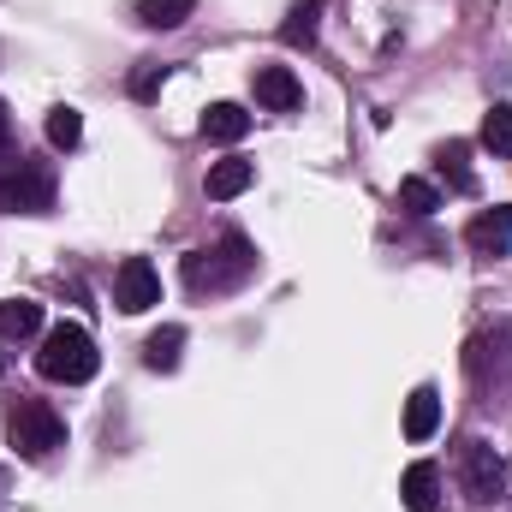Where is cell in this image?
<instances>
[{
  "label": "cell",
  "instance_id": "cell-20",
  "mask_svg": "<svg viewBox=\"0 0 512 512\" xmlns=\"http://www.w3.org/2000/svg\"><path fill=\"white\" fill-rule=\"evenodd\" d=\"M48 143H54V149H78V143H84V114H78V108H54V114H48Z\"/></svg>",
  "mask_w": 512,
  "mask_h": 512
},
{
  "label": "cell",
  "instance_id": "cell-9",
  "mask_svg": "<svg viewBox=\"0 0 512 512\" xmlns=\"http://www.w3.org/2000/svg\"><path fill=\"white\" fill-rule=\"evenodd\" d=\"M465 245L483 256H501L512 245V203H495V209H483V215H471V227H465Z\"/></svg>",
  "mask_w": 512,
  "mask_h": 512
},
{
  "label": "cell",
  "instance_id": "cell-22",
  "mask_svg": "<svg viewBox=\"0 0 512 512\" xmlns=\"http://www.w3.org/2000/svg\"><path fill=\"white\" fill-rule=\"evenodd\" d=\"M161 78H167V66H155V60H143V66L131 72V96H137V102H149V96L161 90Z\"/></svg>",
  "mask_w": 512,
  "mask_h": 512
},
{
  "label": "cell",
  "instance_id": "cell-1",
  "mask_svg": "<svg viewBox=\"0 0 512 512\" xmlns=\"http://www.w3.org/2000/svg\"><path fill=\"white\" fill-rule=\"evenodd\" d=\"M256 274V245L245 233H227L215 251H191L185 256V286L191 292H233Z\"/></svg>",
  "mask_w": 512,
  "mask_h": 512
},
{
  "label": "cell",
  "instance_id": "cell-2",
  "mask_svg": "<svg viewBox=\"0 0 512 512\" xmlns=\"http://www.w3.org/2000/svg\"><path fill=\"white\" fill-rule=\"evenodd\" d=\"M96 340L78 328V322H60V328H48L42 334V352H36V370L48 376V382H66V387H78V382H90L96 376Z\"/></svg>",
  "mask_w": 512,
  "mask_h": 512
},
{
  "label": "cell",
  "instance_id": "cell-15",
  "mask_svg": "<svg viewBox=\"0 0 512 512\" xmlns=\"http://www.w3.org/2000/svg\"><path fill=\"white\" fill-rule=\"evenodd\" d=\"M36 328H42V304H30V298L0 304V340H30Z\"/></svg>",
  "mask_w": 512,
  "mask_h": 512
},
{
  "label": "cell",
  "instance_id": "cell-10",
  "mask_svg": "<svg viewBox=\"0 0 512 512\" xmlns=\"http://www.w3.org/2000/svg\"><path fill=\"white\" fill-rule=\"evenodd\" d=\"M256 167L245 161V155H227V161H215L209 167V179H203V191L215 197V203H227V197H239V191H251Z\"/></svg>",
  "mask_w": 512,
  "mask_h": 512
},
{
  "label": "cell",
  "instance_id": "cell-16",
  "mask_svg": "<svg viewBox=\"0 0 512 512\" xmlns=\"http://www.w3.org/2000/svg\"><path fill=\"white\" fill-rule=\"evenodd\" d=\"M191 12H197V0H137V18L149 30H179Z\"/></svg>",
  "mask_w": 512,
  "mask_h": 512
},
{
  "label": "cell",
  "instance_id": "cell-7",
  "mask_svg": "<svg viewBox=\"0 0 512 512\" xmlns=\"http://www.w3.org/2000/svg\"><path fill=\"white\" fill-rule=\"evenodd\" d=\"M114 304H120L126 316H143L149 304H161V274H155L149 256H126V262H120V274H114Z\"/></svg>",
  "mask_w": 512,
  "mask_h": 512
},
{
  "label": "cell",
  "instance_id": "cell-3",
  "mask_svg": "<svg viewBox=\"0 0 512 512\" xmlns=\"http://www.w3.org/2000/svg\"><path fill=\"white\" fill-rule=\"evenodd\" d=\"M6 441H12L24 459H48L54 447H66V423H60V411L42 405V399H12V411H6Z\"/></svg>",
  "mask_w": 512,
  "mask_h": 512
},
{
  "label": "cell",
  "instance_id": "cell-14",
  "mask_svg": "<svg viewBox=\"0 0 512 512\" xmlns=\"http://www.w3.org/2000/svg\"><path fill=\"white\" fill-rule=\"evenodd\" d=\"M179 352H185V328H155L149 340H143V364L149 370H179Z\"/></svg>",
  "mask_w": 512,
  "mask_h": 512
},
{
  "label": "cell",
  "instance_id": "cell-6",
  "mask_svg": "<svg viewBox=\"0 0 512 512\" xmlns=\"http://www.w3.org/2000/svg\"><path fill=\"white\" fill-rule=\"evenodd\" d=\"M0 209H6V215H48V209H54V173L18 161V167L0 179Z\"/></svg>",
  "mask_w": 512,
  "mask_h": 512
},
{
  "label": "cell",
  "instance_id": "cell-13",
  "mask_svg": "<svg viewBox=\"0 0 512 512\" xmlns=\"http://www.w3.org/2000/svg\"><path fill=\"white\" fill-rule=\"evenodd\" d=\"M245 131H251V114H245L239 102H215V108L203 114V137H209V143H239Z\"/></svg>",
  "mask_w": 512,
  "mask_h": 512
},
{
  "label": "cell",
  "instance_id": "cell-19",
  "mask_svg": "<svg viewBox=\"0 0 512 512\" xmlns=\"http://www.w3.org/2000/svg\"><path fill=\"white\" fill-rule=\"evenodd\" d=\"M399 209L405 215H435L441 209V191L429 179H399Z\"/></svg>",
  "mask_w": 512,
  "mask_h": 512
},
{
  "label": "cell",
  "instance_id": "cell-18",
  "mask_svg": "<svg viewBox=\"0 0 512 512\" xmlns=\"http://www.w3.org/2000/svg\"><path fill=\"white\" fill-rule=\"evenodd\" d=\"M483 149H495L501 161H512V102H495L483 114Z\"/></svg>",
  "mask_w": 512,
  "mask_h": 512
},
{
  "label": "cell",
  "instance_id": "cell-11",
  "mask_svg": "<svg viewBox=\"0 0 512 512\" xmlns=\"http://www.w3.org/2000/svg\"><path fill=\"white\" fill-rule=\"evenodd\" d=\"M399 495H405V507H411V512H435V501H441V471H435L429 459H417V465L405 471Z\"/></svg>",
  "mask_w": 512,
  "mask_h": 512
},
{
  "label": "cell",
  "instance_id": "cell-21",
  "mask_svg": "<svg viewBox=\"0 0 512 512\" xmlns=\"http://www.w3.org/2000/svg\"><path fill=\"white\" fill-rule=\"evenodd\" d=\"M471 149L465 143H447V155H441V167H447V179H453V191H477V179H471Z\"/></svg>",
  "mask_w": 512,
  "mask_h": 512
},
{
  "label": "cell",
  "instance_id": "cell-17",
  "mask_svg": "<svg viewBox=\"0 0 512 512\" xmlns=\"http://www.w3.org/2000/svg\"><path fill=\"white\" fill-rule=\"evenodd\" d=\"M316 18H322V0H298V6L286 12L280 36H286L292 48H310V42H316Z\"/></svg>",
  "mask_w": 512,
  "mask_h": 512
},
{
  "label": "cell",
  "instance_id": "cell-4",
  "mask_svg": "<svg viewBox=\"0 0 512 512\" xmlns=\"http://www.w3.org/2000/svg\"><path fill=\"white\" fill-rule=\"evenodd\" d=\"M465 370H471V382L483 387L489 399L512 393V322L483 328V334L465 346Z\"/></svg>",
  "mask_w": 512,
  "mask_h": 512
},
{
  "label": "cell",
  "instance_id": "cell-12",
  "mask_svg": "<svg viewBox=\"0 0 512 512\" xmlns=\"http://www.w3.org/2000/svg\"><path fill=\"white\" fill-rule=\"evenodd\" d=\"M441 429V393L435 387H417L411 399H405V435L411 441H429Z\"/></svg>",
  "mask_w": 512,
  "mask_h": 512
},
{
  "label": "cell",
  "instance_id": "cell-5",
  "mask_svg": "<svg viewBox=\"0 0 512 512\" xmlns=\"http://www.w3.org/2000/svg\"><path fill=\"white\" fill-rule=\"evenodd\" d=\"M507 459L489 447V441H465L459 447V489H465V501H477V507H495V501H507Z\"/></svg>",
  "mask_w": 512,
  "mask_h": 512
},
{
  "label": "cell",
  "instance_id": "cell-8",
  "mask_svg": "<svg viewBox=\"0 0 512 512\" xmlns=\"http://www.w3.org/2000/svg\"><path fill=\"white\" fill-rule=\"evenodd\" d=\"M256 102H262L268 114H292V108L304 102L298 72H292V66H256Z\"/></svg>",
  "mask_w": 512,
  "mask_h": 512
},
{
  "label": "cell",
  "instance_id": "cell-23",
  "mask_svg": "<svg viewBox=\"0 0 512 512\" xmlns=\"http://www.w3.org/2000/svg\"><path fill=\"white\" fill-rule=\"evenodd\" d=\"M24 155L12 149V126H6V108H0V167H18Z\"/></svg>",
  "mask_w": 512,
  "mask_h": 512
}]
</instances>
